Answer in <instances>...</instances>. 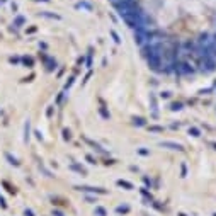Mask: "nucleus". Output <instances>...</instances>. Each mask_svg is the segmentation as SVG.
Segmentation results:
<instances>
[{"label":"nucleus","mask_w":216,"mask_h":216,"mask_svg":"<svg viewBox=\"0 0 216 216\" xmlns=\"http://www.w3.org/2000/svg\"><path fill=\"white\" fill-rule=\"evenodd\" d=\"M14 24H15V26H17V27H20V24H24V19H22V17H17V19H15V22H14Z\"/></svg>","instance_id":"obj_1"},{"label":"nucleus","mask_w":216,"mask_h":216,"mask_svg":"<svg viewBox=\"0 0 216 216\" xmlns=\"http://www.w3.org/2000/svg\"><path fill=\"white\" fill-rule=\"evenodd\" d=\"M26 216H32V211H27L26 209Z\"/></svg>","instance_id":"obj_2"}]
</instances>
